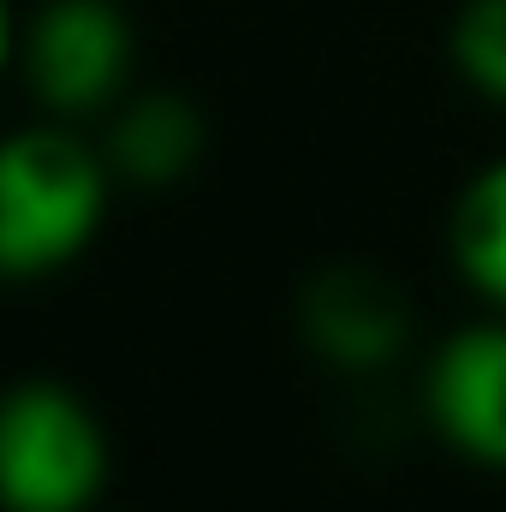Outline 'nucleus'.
Instances as JSON below:
<instances>
[{"label":"nucleus","instance_id":"0eeeda50","mask_svg":"<svg viewBox=\"0 0 506 512\" xmlns=\"http://www.w3.org/2000/svg\"><path fill=\"white\" fill-rule=\"evenodd\" d=\"M447 239H453V262L465 286L506 316V155L459 191Z\"/></svg>","mask_w":506,"mask_h":512},{"label":"nucleus","instance_id":"f257e3e1","mask_svg":"<svg viewBox=\"0 0 506 512\" xmlns=\"http://www.w3.org/2000/svg\"><path fill=\"white\" fill-rule=\"evenodd\" d=\"M114 167L72 120L0 137V280H42L102 233Z\"/></svg>","mask_w":506,"mask_h":512},{"label":"nucleus","instance_id":"6e6552de","mask_svg":"<svg viewBox=\"0 0 506 512\" xmlns=\"http://www.w3.org/2000/svg\"><path fill=\"white\" fill-rule=\"evenodd\" d=\"M453 66L459 78L506 108V0H465L453 18Z\"/></svg>","mask_w":506,"mask_h":512},{"label":"nucleus","instance_id":"f03ea898","mask_svg":"<svg viewBox=\"0 0 506 512\" xmlns=\"http://www.w3.org/2000/svg\"><path fill=\"white\" fill-rule=\"evenodd\" d=\"M108 489V435L60 382L0 393V512H90Z\"/></svg>","mask_w":506,"mask_h":512},{"label":"nucleus","instance_id":"1a4fd4ad","mask_svg":"<svg viewBox=\"0 0 506 512\" xmlns=\"http://www.w3.org/2000/svg\"><path fill=\"white\" fill-rule=\"evenodd\" d=\"M18 18H12V0H0V78H6V66L18 60Z\"/></svg>","mask_w":506,"mask_h":512},{"label":"nucleus","instance_id":"39448f33","mask_svg":"<svg viewBox=\"0 0 506 512\" xmlns=\"http://www.w3.org/2000/svg\"><path fill=\"white\" fill-rule=\"evenodd\" d=\"M423 411L459 459L506 471V316L471 322L435 346L423 370Z\"/></svg>","mask_w":506,"mask_h":512},{"label":"nucleus","instance_id":"7ed1b4c3","mask_svg":"<svg viewBox=\"0 0 506 512\" xmlns=\"http://www.w3.org/2000/svg\"><path fill=\"white\" fill-rule=\"evenodd\" d=\"M18 60L54 120L114 114L131 78V18L114 0H42L18 36Z\"/></svg>","mask_w":506,"mask_h":512},{"label":"nucleus","instance_id":"423d86ee","mask_svg":"<svg viewBox=\"0 0 506 512\" xmlns=\"http://www.w3.org/2000/svg\"><path fill=\"white\" fill-rule=\"evenodd\" d=\"M203 143H209V126H203L197 102H185L173 90H155V96L114 102L102 155H108L114 179L161 191V185H179L203 161Z\"/></svg>","mask_w":506,"mask_h":512},{"label":"nucleus","instance_id":"20e7f679","mask_svg":"<svg viewBox=\"0 0 506 512\" xmlns=\"http://www.w3.org/2000/svg\"><path fill=\"white\" fill-rule=\"evenodd\" d=\"M298 328L328 370L376 376V370H393L411 346V304L387 274L364 262H334L304 286Z\"/></svg>","mask_w":506,"mask_h":512}]
</instances>
